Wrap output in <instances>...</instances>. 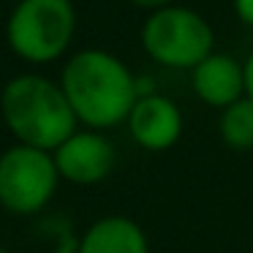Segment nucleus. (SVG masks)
<instances>
[{"mask_svg": "<svg viewBox=\"0 0 253 253\" xmlns=\"http://www.w3.org/2000/svg\"><path fill=\"white\" fill-rule=\"evenodd\" d=\"M60 87L77 120L93 131L126 123L139 101V79L106 49H82L71 55L63 66Z\"/></svg>", "mask_w": 253, "mask_h": 253, "instance_id": "obj_1", "label": "nucleus"}, {"mask_svg": "<svg viewBox=\"0 0 253 253\" xmlns=\"http://www.w3.org/2000/svg\"><path fill=\"white\" fill-rule=\"evenodd\" d=\"M0 109L8 131L19 144L55 153L71 133H77V115L60 82L41 74H19L3 87Z\"/></svg>", "mask_w": 253, "mask_h": 253, "instance_id": "obj_2", "label": "nucleus"}, {"mask_svg": "<svg viewBox=\"0 0 253 253\" xmlns=\"http://www.w3.org/2000/svg\"><path fill=\"white\" fill-rule=\"evenodd\" d=\"M74 30L77 11L71 0H22L6 22V41L17 57L46 66L68 52Z\"/></svg>", "mask_w": 253, "mask_h": 253, "instance_id": "obj_3", "label": "nucleus"}, {"mask_svg": "<svg viewBox=\"0 0 253 253\" xmlns=\"http://www.w3.org/2000/svg\"><path fill=\"white\" fill-rule=\"evenodd\" d=\"M142 46L158 66L193 71L212 55L215 36L210 22L185 6H166L150 11L142 25Z\"/></svg>", "mask_w": 253, "mask_h": 253, "instance_id": "obj_4", "label": "nucleus"}, {"mask_svg": "<svg viewBox=\"0 0 253 253\" xmlns=\"http://www.w3.org/2000/svg\"><path fill=\"white\" fill-rule=\"evenodd\" d=\"M60 182L55 155L14 144L0 155V207L11 215H36L52 202Z\"/></svg>", "mask_w": 253, "mask_h": 253, "instance_id": "obj_5", "label": "nucleus"}, {"mask_svg": "<svg viewBox=\"0 0 253 253\" xmlns=\"http://www.w3.org/2000/svg\"><path fill=\"white\" fill-rule=\"evenodd\" d=\"M52 155H55L60 180H68L74 185H95L106 180L117 161L112 142L93 128L71 133Z\"/></svg>", "mask_w": 253, "mask_h": 253, "instance_id": "obj_6", "label": "nucleus"}, {"mask_svg": "<svg viewBox=\"0 0 253 253\" xmlns=\"http://www.w3.org/2000/svg\"><path fill=\"white\" fill-rule=\"evenodd\" d=\"M126 123L133 142L142 150H150V153H164V150L174 147L177 139L182 136L180 106L158 93L142 95Z\"/></svg>", "mask_w": 253, "mask_h": 253, "instance_id": "obj_7", "label": "nucleus"}, {"mask_svg": "<svg viewBox=\"0 0 253 253\" xmlns=\"http://www.w3.org/2000/svg\"><path fill=\"white\" fill-rule=\"evenodd\" d=\"M191 87L207 106L223 112L234 101L245 98V68L234 57L212 52L191 71Z\"/></svg>", "mask_w": 253, "mask_h": 253, "instance_id": "obj_8", "label": "nucleus"}, {"mask_svg": "<svg viewBox=\"0 0 253 253\" xmlns=\"http://www.w3.org/2000/svg\"><path fill=\"white\" fill-rule=\"evenodd\" d=\"M77 253H150V242L136 220L106 215L82 234Z\"/></svg>", "mask_w": 253, "mask_h": 253, "instance_id": "obj_9", "label": "nucleus"}, {"mask_svg": "<svg viewBox=\"0 0 253 253\" xmlns=\"http://www.w3.org/2000/svg\"><path fill=\"white\" fill-rule=\"evenodd\" d=\"M220 139L231 150H253V98H240L220 112Z\"/></svg>", "mask_w": 253, "mask_h": 253, "instance_id": "obj_10", "label": "nucleus"}, {"mask_svg": "<svg viewBox=\"0 0 253 253\" xmlns=\"http://www.w3.org/2000/svg\"><path fill=\"white\" fill-rule=\"evenodd\" d=\"M234 14L240 17V22L253 28V0H234Z\"/></svg>", "mask_w": 253, "mask_h": 253, "instance_id": "obj_11", "label": "nucleus"}, {"mask_svg": "<svg viewBox=\"0 0 253 253\" xmlns=\"http://www.w3.org/2000/svg\"><path fill=\"white\" fill-rule=\"evenodd\" d=\"M242 68H245V95L253 98V49H251V55L245 57Z\"/></svg>", "mask_w": 253, "mask_h": 253, "instance_id": "obj_12", "label": "nucleus"}, {"mask_svg": "<svg viewBox=\"0 0 253 253\" xmlns=\"http://www.w3.org/2000/svg\"><path fill=\"white\" fill-rule=\"evenodd\" d=\"M131 3L139 8H144V11H158V8L174 6V0H131Z\"/></svg>", "mask_w": 253, "mask_h": 253, "instance_id": "obj_13", "label": "nucleus"}, {"mask_svg": "<svg viewBox=\"0 0 253 253\" xmlns=\"http://www.w3.org/2000/svg\"><path fill=\"white\" fill-rule=\"evenodd\" d=\"M0 253H11V251H6V248H0Z\"/></svg>", "mask_w": 253, "mask_h": 253, "instance_id": "obj_14", "label": "nucleus"}, {"mask_svg": "<svg viewBox=\"0 0 253 253\" xmlns=\"http://www.w3.org/2000/svg\"><path fill=\"white\" fill-rule=\"evenodd\" d=\"M11 3H14V6H17V3H22V0H11Z\"/></svg>", "mask_w": 253, "mask_h": 253, "instance_id": "obj_15", "label": "nucleus"}, {"mask_svg": "<svg viewBox=\"0 0 253 253\" xmlns=\"http://www.w3.org/2000/svg\"><path fill=\"white\" fill-rule=\"evenodd\" d=\"M71 3H74V0H71Z\"/></svg>", "mask_w": 253, "mask_h": 253, "instance_id": "obj_16", "label": "nucleus"}]
</instances>
